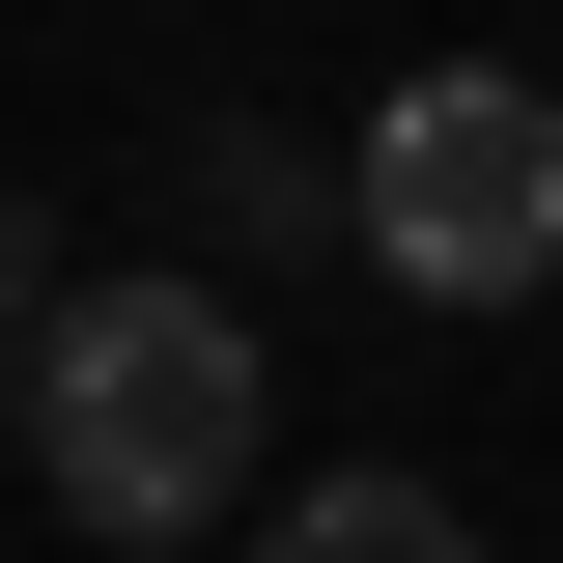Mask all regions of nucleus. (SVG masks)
<instances>
[{
  "instance_id": "obj_4",
  "label": "nucleus",
  "mask_w": 563,
  "mask_h": 563,
  "mask_svg": "<svg viewBox=\"0 0 563 563\" xmlns=\"http://www.w3.org/2000/svg\"><path fill=\"white\" fill-rule=\"evenodd\" d=\"M254 563H479V536H451V479H282Z\"/></svg>"
},
{
  "instance_id": "obj_1",
  "label": "nucleus",
  "mask_w": 563,
  "mask_h": 563,
  "mask_svg": "<svg viewBox=\"0 0 563 563\" xmlns=\"http://www.w3.org/2000/svg\"><path fill=\"white\" fill-rule=\"evenodd\" d=\"M282 451V366L225 282H57V339H29V479L57 536H225Z\"/></svg>"
},
{
  "instance_id": "obj_2",
  "label": "nucleus",
  "mask_w": 563,
  "mask_h": 563,
  "mask_svg": "<svg viewBox=\"0 0 563 563\" xmlns=\"http://www.w3.org/2000/svg\"><path fill=\"white\" fill-rule=\"evenodd\" d=\"M339 254L422 282V310H507V282L563 254V85L536 57H422L395 113L339 141Z\"/></svg>"
},
{
  "instance_id": "obj_5",
  "label": "nucleus",
  "mask_w": 563,
  "mask_h": 563,
  "mask_svg": "<svg viewBox=\"0 0 563 563\" xmlns=\"http://www.w3.org/2000/svg\"><path fill=\"white\" fill-rule=\"evenodd\" d=\"M0 339H57V225H29V198H0Z\"/></svg>"
},
{
  "instance_id": "obj_6",
  "label": "nucleus",
  "mask_w": 563,
  "mask_h": 563,
  "mask_svg": "<svg viewBox=\"0 0 563 563\" xmlns=\"http://www.w3.org/2000/svg\"><path fill=\"white\" fill-rule=\"evenodd\" d=\"M0 451H29V339H0Z\"/></svg>"
},
{
  "instance_id": "obj_3",
  "label": "nucleus",
  "mask_w": 563,
  "mask_h": 563,
  "mask_svg": "<svg viewBox=\"0 0 563 563\" xmlns=\"http://www.w3.org/2000/svg\"><path fill=\"white\" fill-rule=\"evenodd\" d=\"M169 198H198L225 254H310V225H339V169H310V141H254V113H198V141H169Z\"/></svg>"
}]
</instances>
